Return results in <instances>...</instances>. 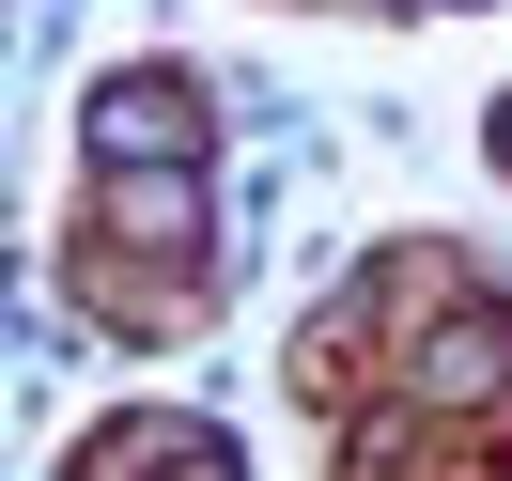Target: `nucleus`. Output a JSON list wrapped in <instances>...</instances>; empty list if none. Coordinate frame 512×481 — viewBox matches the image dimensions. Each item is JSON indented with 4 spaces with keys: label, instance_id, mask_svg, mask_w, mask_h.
Segmentation results:
<instances>
[{
    "label": "nucleus",
    "instance_id": "nucleus-1",
    "mask_svg": "<svg viewBox=\"0 0 512 481\" xmlns=\"http://www.w3.org/2000/svg\"><path fill=\"white\" fill-rule=\"evenodd\" d=\"M94 156L109 171H187L202 156V94L187 78H109L94 94Z\"/></svg>",
    "mask_w": 512,
    "mask_h": 481
},
{
    "label": "nucleus",
    "instance_id": "nucleus-2",
    "mask_svg": "<svg viewBox=\"0 0 512 481\" xmlns=\"http://www.w3.org/2000/svg\"><path fill=\"white\" fill-rule=\"evenodd\" d=\"M109 233H125V249H187L202 187H187V171H125V187H109Z\"/></svg>",
    "mask_w": 512,
    "mask_h": 481
},
{
    "label": "nucleus",
    "instance_id": "nucleus-3",
    "mask_svg": "<svg viewBox=\"0 0 512 481\" xmlns=\"http://www.w3.org/2000/svg\"><path fill=\"white\" fill-rule=\"evenodd\" d=\"M419 388H435V404H497V388H512V326H435Z\"/></svg>",
    "mask_w": 512,
    "mask_h": 481
},
{
    "label": "nucleus",
    "instance_id": "nucleus-4",
    "mask_svg": "<svg viewBox=\"0 0 512 481\" xmlns=\"http://www.w3.org/2000/svg\"><path fill=\"white\" fill-rule=\"evenodd\" d=\"M497 156H512V109H497Z\"/></svg>",
    "mask_w": 512,
    "mask_h": 481
}]
</instances>
